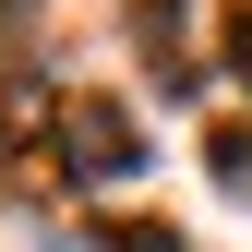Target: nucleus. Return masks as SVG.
Listing matches in <instances>:
<instances>
[{"label": "nucleus", "instance_id": "nucleus-1", "mask_svg": "<svg viewBox=\"0 0 252 252\" xmlns=\"http://www.w3.org/2000/svg\"><path fill=\"white\" fill-rule=\"evenodd\" d=\"M72 132H84V144H72V168H84V180H120V168L144 156L132 132H120V108H72Z\"/></svg>", "mask_w": 252, "mask_h": 252}]
</instances>
